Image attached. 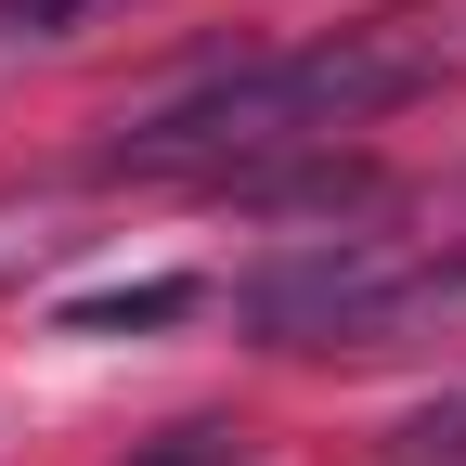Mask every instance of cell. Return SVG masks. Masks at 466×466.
Here are the masks:
<instances>
[{"label": "cell", "mask_w": 466, "mask_h": 466, "mask_svg": "<svg viewBox=\"0 0 466 466\" xmlns=\"http://www.w3.org/2000/svg\"><path fill=\"white\" fill-rule=\"evenodd\" d=\"M441 78H466V26L453 14H363V26L299 39V52H247V66H208L182 91L130 104L104 168L116 182H233V168H272V156L376 130L389 104H415Z\"/></svg>", "instance_id": "obj_1"}, {"label": "cell", "mask_w": 466, "mask_h": 466, "mask_svg": "<svg viewBox=\"0 0 466 466\" xmlns=\"http://www.w3.org/2000/svg\"><path fill=\"white\" fill-rule=\"evenodd\" d=\"M233 311H247V337L272 350H389L415 337L441 311H466V259H441L428 233H299L285 259H259L247 285H233Z\"/></svg>", "instance_id": "obj_2"}, {"label": "cell", "mask_w": 466, "mask_h": 466, "mask_svg": "<svg viewBox=\"0 0 466 466\" xmlns=\"http://www.w3.org/2000/svg\"><path fill=\"white\" fill-rule=\"evenodd\" d=\"M116 14H143V0H0V52H66Z\"/></svg>", "instance_id": "obj_3"}, {"label": "cell", "mask_w": 466, "mask_h": 466, "mask_svg": "<svg viewBox=\"0 0 466 466\" xmlns=\"http://www.w3.org/2000/svg\"><path fill=\"white\" fill-rule=\"evenodd\" d=\"M195 299H208L195 272H156V285H116V299H78L66 324H78V337H116V324H182Z\"/></svg>", "instance_id": "obj_4"}, {"label": "cell", "mask_w": 466, "mask_h": 466, "mask_svg": "<svg viewBox=\"0 0 466 466\" xmlns=\"http://www.w3.org/2000/svg\"><path fill=\"white\" fill-rule=\"evenodd\" d=\"M401 466H466V401H428V415H401V441H389Z\"/></svg>", "instance_id": "obj_5"}, {"label": "cell", "mask_w": 466, "mask_h": 466, "mask_svg": "<svg viewBox=\"0 0 466 466\" xmlns=\"http://www.w3.org/2000/svg\"><path fill=\"white\" fill-rule=\"evenodd\" d=\"M143 466H247V453H233V428H168Z\"/></svg>", "instance_id": "obj_6"}]
</instances>
